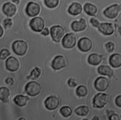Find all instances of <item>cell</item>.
Instances as JSON below:
<instances>
[{
    "label": "cell",
    "mask_w": 121,
    "mask_h": 120,
    "mask_svg": "<svg viewBox=\"0 0 121 120\" xmlns=\"http://www.w3.org/2000/svg\"><path fill=\"white\" fill-rule=\"evenodd\" d=\"M14 52L18 56L24 55L27 50L28 45L26 42L22 40L15 41L12 45Z\"/></svg>",
    "instance_id": "1"
},
{
    "label": "cell",
    "mask_w": 121,
    "mask_h": 120,
    "mask_svg": "<svg viewBox=\"0 0 121 120\" xmlns=\"http://www.w3.org/2000/svg\"><path fill=\"white\" fill-rule=\"evenodd\" d=\"M109 99V96L106 94L102 93H98L93 98V106L95 108H102L108 103Z\"/></svg>",
    "instance_id": "2"
},
{
    "label": "cell",
    "mask_w": 121,
    "mask_h": 120,
    "mask_svg": "<svg viewBox=\"0 0 121 120\" xmlns=\"http://www.w3.org/2000/svg\"><path fill=\"white\" fill-rule=\"evenodd\" d=\"M41 85L35 81H30L26 86L25 91L26 93L31 96H34L39 94L41 91Z\"/></svg>",
    "instance_id": "3"
},
{
    "label": "cell",
    "mask_w": 121,
    "mask_h": 120,
    "mask_svg": "<svg viewBox=\"0 0 121 120\" xmlns=\"http://www.w3.org/2000/svg\"><path fill=\"white\" fill-rule=\"evenodd\" d=\"M41 7L40 5L34 1L29 2L26 7L25 12L29 17H34L38 15L40 12Z\"/></svg>",
    "instance_id": "4"
},
{
    "label": "cell",
    "mask_w": 121,
    "mask_h": 120,
    "mask_svg": "<svg viewBox=\"0 0 121 120\" xmlns=\"http://www.w3.org/2000/svg\"><path fill=\"white\" fill-rule=\"evenodd\" d=\"M31 29L35 32H41L44 29L45 26L43 19L40 16L35 17L31 19L29 22Z\"/></svg>",
    "instance_id": "5"
},
{
    "label": "cell",
    "mask_w": 121,
    "mask_h": 120,
    "mask_svg": "<svg viewBox=\"0 0 121 120\" xmlns=\"http://www.w3.org/2000/svg\"><path fill=\"white\" fill-rule=\"evenodd\" d=\"M50 33L53 40L59 42L65 34V30L61 26L54 25L50 29Z\"/></svg>",
    "instance_id": "6"
},
{
    "label": "cell",
    "mask_w": 121,
    "mask_h": 120,
    "mask_svg": "<svg viewBox=\"0 0 121 120\" xmlns=\"http://www.w3.org/2000/svg\"><path fill=\"white\" fill-rule=\"evenodd\" d=\"M77 38L73 33L66 34L62 40V45L64 48H72L76 45Z\"/></svg>",
    "instance_id": "7"
},
{
    "label": "cell",
    "mask_w": 121,
    "mask_h": 120,
    "mask_svg": "<svg viewBox=\"0 0 121 120\" xmlns=\"http://www.w3.org/2000/svg\"><path fill=\"white\" fill-rule=\"evenodd\" d=\"M94 86L95 88L99 91H105L109 87V81L105 77H99L95 80Z\"/></svg>",
    "instance_id": "8"
},
{
    "label": "cell",
    "mask_w": 121,
    "mask_h": 120,
    "mask_svg": "<svg viewBox=\"0 0 121 120\" xmlns=\"http://www.w3.org/2000/svg\"><path fill=\"white\" fill-rule=\"evenodd\" d=\"M121 10V7L118 4H113L106 8L104 11V14L106 17L114 19L118 16Z\"/></svg>",
    "instance_id": "9"
},
{
    "label": "cell",
    "mask_w": 121,
    "mask_h": 120,
    "mask_svg": "<svg viewBox=\"0 0 121 120\" xmlns=\"http://www.w3.org/2000/svg\"><path fill=\"white\" fill-rule=\"evenodd\" d=\"M2 11L3 13L8 17H12L16 14L17 11V8L15 4L10 1L7 2L2 6Z\"/></svg>",
    "instance_id": "10"
},
{
    "label": "cell",
    "mask_w": 121,
    "mask_h": 120,
    "mask_svg": "<svg viewBox=\"0 0 121 120\" xmlns=\"http://www.w3.org/2000/svg\"><path fill=\"white\" fill-rule=\"evenodd\" d=\"M78 47L80 51L86 52L91 49L93 47V43L89 38L87 37H83L78 40Z\"/></svg>",
    "instance_id": "11"
},
{
    "label": "cell",
    "mask_w": 121,
    "mask_h": 120,
    "mask_svg": "<svg viewBox=\"0 0 121 120\" xmlns=\"http://www.w3.org/2000/svg\"><path fill=\"white\" fill-rule=\"evenodd\" d=\"M45 107L49 110H53L57 108L60 105V100L54 96L48 97L44 101Z\"/></svg>",
    "instance_id": "12"
},
{
    "label": "cell",
    "mask_w": 121,
    "mask_h": 120,
    "mask_svg": "<svg viewBox=\"0 0 121 120\" xmlns=\"http://www.w3.org/2000/svg\"><path fill=\"white\" fill-rule=\"evenodd\" d=\"M67 62L65 58L61 55L57 56L53 60L52 66L54 70H60L66 66Z\"/></svg>",
    "instance_id": "13"
},
{
    "label": "cell",
    "mask_w": 121,
    "mask_h": 120,
    "mask_svg": "<svg viewBox=\"0 0 121 120\" xmlns=\"http://www.w3.org/2000/svg\"><path fill=\"white\" fill-rule=\"evenodd\" d=\"M19 62L18 60L14 56L9 57L6 61V66L9 71L15 72L19 67Z\"/></svg>",
    "instance_id": "14"
},
{
    "label": "cell",
    "mask_w": 121,
    "mask_h": 120,
    "mask_svg": "<svg viewBox=\"0 0 121 120\" xmlns=\"http://www.w3.org/2000/svg\"><path fill=\"white\" fill-rule=\"evenodd\" d=\"M98 28L100 32L105 35H110L113 33L114 27L111 23H102L100 24Z\"/></svg>",
    "instance_id": "15"
},
{
    "label": "cell",
    "mask_w": 121,
    "mask_h": 120,
    "mask_svg": "<svg viewBox=\"0 0 121 120\" xmlns=\"http://www.w3.org/2000/svg\"><path fill=\"white\" fill-rule=\"evenodd\" d=\"M72 29L75 32H80L84 31L86 27V21L83 18H81L79 21H73L71 25Z\"/></svg>",
    "instance_id": "16"
},
{
    "label": "cell",
    "mask_w": 121,
    "mask_h": 120,
    "mask_svg": "<svg viewBox=\"0 0 121 120\" xmlns=\"http://www.w3.org/2000/svg\"><path fill=\"white\" fill-rule=\"evenodd\" d=\"M109 63L113 68H119L121 66V55L115 53L112 55L109 58Z\"/></svg>",
    "instance_id": "17"
},
{
    "label": "cell",
    "mask_w": 121,
    "mask_h": 120,
    "mask_svg": "<svg viewBox=\"0 0 121 120\" xmlns=\"http://www.w3.org/2000/svg\"><path fill=\"white\" fill-rule=\"evenodd\" d=\"M82 11V5L78 2L72 3L68 9L69 13L73 16H76L80 14Z\"/></svg>",
    "instance_id": "18"
},
{
    "label": "cell",
    "mask_w": 121,
    "mask_h": 120,
    "mask_svg": "<svg viewBox=\"0 0 121 120\" xmlns=\"http://www.w3.org/2000/svg\"><path fill=\"white\" fill-rule=\"evenodd\" d=\"M102 56L96 53H93L90 54L87 59L88 63L92 65H97L99 64L102 61Z\"/></svg>",
    "instance_id": "19"
},
{
    "label": "cell",
    "mask_w": 121,
    "mask_h": 120,
    "mask_svg": "<svg viewBox=\"0 0 121 120\" xmlns=\"http://www.w3.org/2000/svg\"><path fill=\"white\" fill-rule=\"evenodd\" d=\"M97 71L100 74L109 77H112L114 73L113 70L109 66L105 65H102L99 66Z\"/></svg>",
    "instance_id": "20"
},
{
    "label": "cell",
    "mask_w": 121,
    "mask_h": 120,
    "mask_svg": "<svg viewBox=\"0 0 121 120\" xmlns=\"http://www.w3.org/2000/svg\"><path fill=\"white\" fill-rule=\"evenodd\" d=\"M29 99V98L27 96L19 95L15 97L14 101L17 105L20 107H23L26 104Z\"/></svg>",
    "instance_id": "21"
},
{
    "label": "cell",
    "mask_w": 121,
    "mask_h": 120,
    "mask_svg": "<svg viewBox=\"0 0 121 120\" xmlns=\"http://www.w3.org/2000/svg\"><path fill=\"white\" fill-rule=\"evenodd\" d=\"M84 10L85 12L90 16H94L97 11V7L89 3H86L84 6Z\"/></svg>",
    "instance_id": "22"
},
{
    "label": "cell",
    "mask_w": 121,
    "mask_h": 120,
    "mask_svg": "<svg viewBox=\"0 0 121 120\" xmlns=\"http://www.w3.org/2000/svg\"><path fill=\"white\" fill-rule=\"evenodd\" d=\"M10 95L9 89L5 87L0 88V100L3 102L7 103L9 101V97Z\"/></svg>",
    "instance_id": "23"
},
{
    "label": "cell",
    "mask_w": 121,
    "mask_h": 120,
    "mask_svg": "<svg viewBox=\"0 0 121 120\" xmlns=\"http://www.w3.org/2000/svg\"><path fill=\"white\" fill-rule=\"evenodd\" d=\"M89 112L88 107L85 105H82L78 107L75 110V112L78 115L85 116L88 114Z\"/></svg>",
    "instance_id": "24"
},
{
    "label": "cell",
    "mask_w": 121,
    "mask_h": 120,
    "mask_svg": "<svg viewBox=\"0 0 121 120\" xmlns=\"http://www.w3.org/2000/svg\"><path fill=\"white\" fill-rule=\"evenodd\" d=\"M76 93L78 96L79 97H84L87 95L88 89L86 86L80 85L77 88Z\"/></svg>",
    "instance_id": "25"
},
{
    "label": "cell",
    "mask_w": 121,
    "mask_h": 120,
    "mask_svg": "<svg viewBox=\"0 0 121 120\" xmlns=\"http://www.w3.org/2000/svg\"><path fill=\"white\" fill-rule=\"evenodd\" d=\"M41 74V70L38 67L35 68L31 72L30 75L27 77L28 79H31L33 80L37 79Z\"/></svg>",
    "instance_id": "26"
},
{
    "label": "cell",
    "mask_w": 121,
    "mask_h": 120,
    "mask_svg": "<svg viewBox=\"0 0 121 120\" xmlns=\"http://www.w3.org/2000/svg\"><path fill=\"white\" fill-rule=\"evenodd\" d=\"M61 114L64 117H68L72 113L71 108L68 106H64L60 109V111Z\"/></svg>",
    "instance_id": "27"
},
{
    "label": "cell",
    "mask_w": 121,
    "mask_h": 120,
    "mask_svg": "<svg viewBox=\"0 0 121 120\" xmlns=\"http://www.w3.org/2000/svg\"><path fill=\"white\" fill-rule=\"evenodd\" d=\"M59 0H44L45 5L48 8H53L59 4Z\"/></svg>",
    "instance_id": "28"
},
{
    "label": "cell",
    "mask_w": 121,
    "mask_h": 120,
    "mask_svg": "<svg viewBox=\"0 0 121 120\" xmlns=\"http://www.w3.org/2000/svg\"><path fill=\"white\" fill-rule=\"evenodd\" d=\"M12 24H13L12 20L10 18H5L3 20V25L4 28L6 29L10 28L12 26Z\"/></svg>",
    "instance_id": "29"
},
{
    "label": "cell",
    "mask_w": 121,
    "mask_h": 120,
    "mask_svg": "<svg viewBox=\"0 0 121 120\" xmlns=\"http://www.w3.org/2000/svg\"><path fill=\"white\" fill-rule=\"evenodd\" d=\"M10 55V51L7 49H3L0 52V59L4 60Z\"/></svg>",
    "instance_id": "30"
},
{
    "label": "cell",
    "mask_w": 121,
    "mask_h": 120,
    "mask_svg": "<svg viewBox=\"0 0 121 120\" xmlns=\"http://www.w3.org/2000/svg\"><path fill=\"white\" fill-rule=\"evenodd\" d=\"M107 50L109 52H112L115 49V45L112 42H108L105 45Z\"/></svg>",
    "instance_id": "31"
},
{
    "label": "cell",
    "mask_w": 121,
    "mask_h": 120,
    "mask_svg": "<svg viewBox=\"0 0 121 120\" xmlns=\"http://www.w3.org/2000/svg\"><path fill=\"white\" fill-rule=\"evenodd\" d=\"M68 84L69 87L74 88L78 85V83L74 79L70 78L68 81Z\"/></svg>",
    "instance_id": "32"
},
{
    "label": "cell",
    "mask_w": 121,
    "mask_h": 120,
    "mask_svg": "<svg viewBox=\"0 0 121 120\" xmlns=\"http://www.w3.org/2000/svg\"><path fill=\"white\" fill-rule=\"evenodd\" d=\"M90 23H91V24L95 27H97L99 26V24H100V23L95 18L93 17V18H91L90 20Z\"/></svg>",
    "instance_id": "33"
},
{
    "label": "cell",
    "mask_w": 121,
    "mask_h": 120,
    "mask_svg": "<svg viewBox=\"0 0 121 120\" xmlns=\"http://www.w3.org/2000/svg\"><path fill=\"white\" fill-rule=\"evenodd\" d=\"M115 104L118 107H121V95L117 96L115 100Z\"/></svg>",
    "instance_id": "34"
},
{
    "label": "cell",
    "mask_w": 121,
    "mask_h": 120,
    "mask_svg": "<svg viewBox=\"0 0 121 120\" xmlns=\"http://www.w3.org/2000/svg\"><path fill=\"white\" fill-rule=\"evenodd\" d=\"M109 120H120V118L119 116L116 114V113H113L112 114L109 116Z\"/></svg>",
    "instance_id": "35"
},
{
    "label": "cell",
    "mask_w": 121,
    "mask_h": 120,
    "mask_svg": "<svg viewBox=\"0 0 121 120\" xmlns=\"http://www.w3.org/2000/svg\"><path fill=\"white\" fill-rule=\"evenodd\" d=\"M49 33H50V32H49V29L47 27L44 28L42 32H41V34L44 35V36H47L49 34Z\"/></svg>",
    "instance_id": "36"
},
{
    "label": "cell",
    "mask_w": 121,
    "mask_h": 120,
    "mask_svg": "<svg viewBox=\"0 0 121 120\" xmlns=\"http://www.w3.org/2000/svg\"><path fill=\"white\" fill-rule=\"evenodd\" d=\"M6 82L7 84L11 85H13V84L14 83V80L12 78L9 77L6 80Z\"/></svg>",
    "instance_id": "37"
},
{
    "label": "cell",
    "mask_w": 121,
    "mask_h": 120,
    "mask_svg": "<svg viewBox=\"0 0 121 120\" xmlns=\"http://www.w3.org/2000/svg\"><path fill=\"white\" fill-rule=\"evenodd\" d=\"M11 1H12L14 4H15V5H17V8L18 9L19 7V4H20V0H11Z\"/></svg>",
    "instance_id": "38"
},
{
    "label": "cell",
    "mask_w": 121,
    "mask_h": 120,
    "mask_svg": "<svg viewBox=\"0 0 121 120\" xmlns=\"http://www.w3.org/2000/svg\"><path fill=\"white\" fill-rule=\"evenodd\" d=\"M4 33V30H3V28L2 27V26L0 24V38L1 37L3 34Z\"/></svg>",
    "instance_id": "39"
},
{
    "label": "cell",
    "mask_w": 121,
    "mask_h": 120,
    "mask_svg": "<svg viewBox=\"0 0 121 120\" xmlns=\"http://www.w3.org/2000/svg\"><path fill=\"white\" fill-rule=\"evenodd\" d=\"M93 120H99V119L98 118V117H97V116H95L94 118L93 119Z\"/></svg>",
    "instance_id": "40"
}]
</instances>
